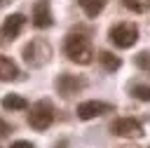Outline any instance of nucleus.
<instances>
[{
    "instance_id": "f257e3e1",
    "label": "nucleus",
    "mask_w": 150,
    "mask_h": 148,
    "mask_svg": "<svg viewBox=\"0 0 150 148\" xmlns=\"http://www.w3.org/2000/svg\"><path fill=\"white\" fill-rule=\"evenodd\" d=\"M63 52H66V56H68L73 63H80V66H87V63H91V59H94L91 42H89V38L82 35V33H70V35H66V40H63Z\"/></svg>"
},
{
    "instance_id": "f03ea898",
    "label": "nucleus",
    "mask_w": 150,
    "mask_h": 148,
    "mask_svg": "<svg viewBox=\"0 0 150 148\" xmlns=\"http://www.w3.org/2000/svg\"><path fill=\"white\" fill-rule=\"evenodd\" d=\"M21 56H23V61H26L30 68H40V66L49 63V59H52V45H49L45 38H33V40L23 47Z\"/></svg>"
},
{
    "instance_id": "7ed1b4c3",
    "label": "nucleus",
    "mask_w": 150,
    "mask_h": 148,
    "mask_svg": "<svg viewBox=\"0 0 150 148\" xmlns=\"http://www.w3.org/2000/svg\"><path fill=\"white\" fill-rule=\"evenodd\" d=\"M108 40H110L117 49H129V47H134L136 40H138V26L131 23V21L115 23V26L108 31Z\"/></svg>"
},
{
    "instance_id": "20e7f679",
    "label": "nucleus",
    "mask_w": 150,
    "mask_h": 148,
    "mask_svg": "<svg viewBox=\"0 0 150 148\" xmlns=\"http://www.w3.org/2000/svg\"><path fill=\"white\" fill-rule=\"evenodd\" d=\"M52 122H54V106L47 99L45 101H38L30 108V113H28V125L33 129H38V132H45V129L52 127Z\"/></svg>"
},
{
    "instance_id": "39448f33",
    "label": "nucleus",
    "mask_w": 150,
    "mask_h": 148,
    "mask_svg": "<svg viewBox=\"0 0 150 148\" xmlns=\"http://www.w3.org/2000/svg\"><path fill=\"white\" fill-rule=\"evenodd\" d=\"M54 87L61 96H73V94H80L84 87H87V80L82 75H70V73H61L56 80H54Z\"/></svg>"
},
{
    "instance_id": "423d86ee",
    "label": "nucleus",
    "mask_w": 150,
    "mask_h": 148,
    "mask_svg": "<svg viewBox=\"0 0 150 148\" xmlns=\"http://www.w3.org/2000/svg\"><path fill=\"white\" fill-rule=\"evenodd\" d=\"M115 106L108 103V101H96V99H89V101H82L77 103V117L80 120H94V117H101L105 113H112Z\"/></svg>"
},
{
    "instance_id": "0eeeda50",
    "label": "nucleus",
    "mask_w": 150,
    "mask_h": 148,
    "mask_svg": "<svg viewBox=\"0 0 150 148\" xmlns=\"http://www.w3.org/2000/svg\"><path fill=\"white\" fill-rule=\"evenodd\" d=\"M112 134L117 136H124V139H141L145 132H143V125L134 117H117L112 125H110Z\"/></svg>"
},
{
    "instance_id": "6e6552de",
    "label": "nucleus",
    "mask_w": 150,
    "mask_h": 148,
    "mask_svg": "<svg viewBox=\"0 0 150 148\" xmlns=\"http://www.w3.org/2000/svg\"><path fill=\"white\" fill-rule=\"evenodd\" d=\"M23 26H26V16H23L21 12H14V14H9V16L2 21L0 33H2L7 40H14V38H19V35H21Z\"/></svg>"
},
{
    "instance_id": "1a4fd4ad",
    "label": "nucleus",
    "mask_w": 150,
    "mask_h": 148,
    "mask_svg": "<svg viewBox=\"0 0 150 148\" xmlns=\"http://www.w3.org/2000/svg\"><path fill=\"white\" fill-rule=\"evenodd\" d=\"M54 23L52 9H49V0H38L33 5V26L35 28H49Z\"/></svg>"
},
{
    "instance_id": "9d476101",
    "label": "nucleus",
    "mask_w": 150,
    "mask_h": 148,
    "mask_svg": "<svg viewBox=\"0 0 150 148\" xmlns=\"http://www.w3.org/2000/svg\"><path fill=\"white\" fill-rule=\"evenodd\" d=\"M19 78V68L9 56H0V80L2 82H12Z\"/></svg>"
},
{
    "instance_id": "9b49d317",
    "label": "nucleus",
    "mask_w": 150,
    "mask_h": 148,
    "mask_svg": "<svg viewBox=\"0 0 150 148\" xmlns=\"http://www.w3.org/2000/svg\"><path fill=\"white\" fill-rule=\"evenodd\" d=\"M98 63L103 66V70H108V73H115L120 66H122V59L120 56H115L112 52H98Z\"/></svg>"
},
{
    "instance_id": "f8f14e48",
    "label": "nucleus",
    "mask_w": 150,
    "mask_h": 148,
    "mask_svg": "<svg viewBox=\"0 0 150 148\" xmlns=\"http://www.w3.org/2000/svg\"><path fill=\"white\" fill-rule=\"evenodd\" d=\"M2 108H7V110H26L28 101L21 94H7V96H2Z\"/></svg>"
},
{
    "instance_id": "ddd939ff",
    "label": "nucleus",
    "mask_w": 150,
    "mask_h": 148,
    "mask_svg": "<svg viewBox=\"0 0 150 148\" xmlns=\"http://www.w3.org/2000/svg\"><path fill=\"white\" fill-rule=\"evenodd\" d=\"M77 2H80L82 12H84L89 19L98 16V14L103 12V7H105V0H77Z\"/></svg>"
},
{
    "instance_id": "4468645a",
    "label": "nucleus",
    "mask_w": 150,
    "mask_h": 148,
    "mask_svg": "<svg viewBox=\"0 0 150 148\" xmlns=\"http://www.w3.org/2000/svg\"><path fill=\"white\" fill-rule=\"evenodd\" d=\"M122 5L134 14H145L150 9V0H122Z\"/></svg>"
},
{
    "instance_id": "2eb2a0df",
    "label": "nucleus",
    "mask_w": 150,
    "mask_h": 148,
    "mask_svg": "<svg viewBox=\"0 0 150 148\" xmlns=\"http://www.w3.org/2000/svg\"><path fill=\"white\" fill-rule=\"evenodd\" d=\"M134 63H136V68L150 73V52H138V54L134 56Z\"/></svg>"
},
{
    "instance_id": "dca6fc26",
    "label": "nucleus",
    "mask_w": 150,
    "mask_h": 148,
    "mask_svg": "<svg viewBox=\"0 0 150 148\" xmlns=\"http://www.w3.org/2000/svg\"><path fill=\"white\" fill-rule=\"evenodd\" d=\"M131 94L136 99H141V101H150V85H134Z\"/></svg>"
},
{
    "instance_id": "f3484780",
    "label": "nucleus",
    "mask_w": 150,
    "mask_h": 148,
    "mask_svg": "<svg viewBox=\"0 0 150 148\" xmlns=\"http://www.w3.org/2000/svg\"><path fill=\"white\" fill-rule=\"evenodd\" d=\"M9 148H35V146H33L30 141H26V139H19V141H14Z\"/></svg>"
},
{
    "instance_id": "a211bd4d",
    "label": "nucleus",
    "mask_w": 150,
    "mask_h": 148,
    "mask_svg": "<svg viewBox=\"0 0 150 148\" xmlns=\"http://www.w3.org/2000/svg\"><path fill=\"white\" fill-rule=\"evenodd\" d=\"M9 129H12V127H9V125L0 117V136H7V134H9Z\"/></svg>"
},
{
    "instance_id": "6ab92c4d",
    "label": "nucleus",
    "mask_w": 150,
    "mask_h": 148,
    "mask_svg": "<svg viewBox=\"0 0 150 148\" xmlns=\"http://www.w3.org/2000/svg\"><path fill=\"white\" fill-rule=\"evenodd\" d=\"M117 148H138L136 143H122V146H117Z\"/></svg>"
},
{
    "instance_id": "aec40b11",
    "label": "nucleus",
    "mask_w": 150,
    "mask_h": 148,
    "mask_svg": "<svg viewBox=\"0 0 150 148\" xmlns=\"http://www.w3.org/2000/svg\"><path fill=\"white\" fill-rule=\"evenodd\" d=\"M7 2H9V0H0V7H2V5H7Z\"/></svg>"
}]
</instances>
